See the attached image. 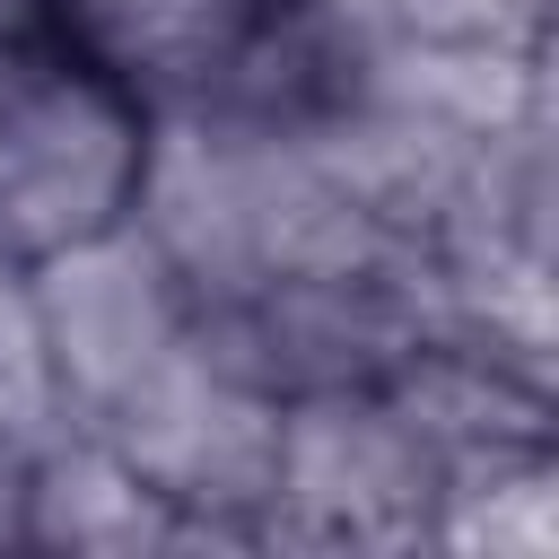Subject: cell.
<instances>
[{
	"label": "cell",
	"mask_w": 559,
	"mask_h": 559,
	"mask_svg": "<svg viewBox=\"0 0 559 559\" xmlns=\"http://www.w3.org/2000/svg\"><path fill=\"white\" fill-rule=\"evenodd\" d=\"M140 183V105L79 44H0V245H96Z\"/></svg>",
	"instance_id": "obj_1"
},
{
	"label": "cell",
	"mask_w": 559,
	"mask_h": 559,
	"mask_svg": "<svg viewBox=\"0 0 559 559\" xmlns=\"http://www.w3.org/2000/svg\"><path fill=\"white\" fill-rule=\"evenodd\" d=\"M70 44L140 87H210L227 79L280 17V0H61Z\"/></svg>",
	"instance_id": "obj_2"
}]
</instances>
